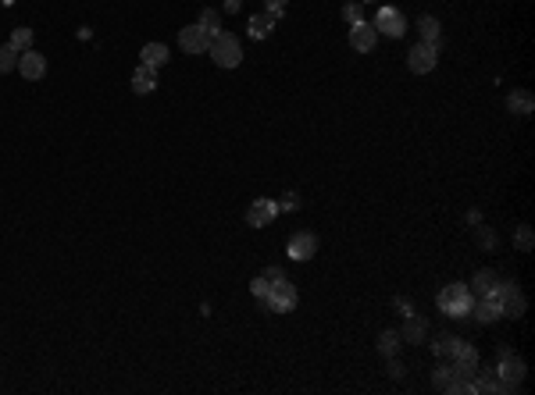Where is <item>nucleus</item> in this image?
Instances as JSON below:
<instances>
[{"label":"nucleus","mask_w":535,"mask_h":395,"mask_svg":"<svg viewBox=\"0 0 535 395\" xmlns=\"http://www.w3.org/2000/svg\"><path fill=\"white\" fill-rule=\"evenodd\" d=\"M154 89H157V75H154V68L139 65V68H136V75H132V93L147 96V93H154Z\"/></svg>","instance_id":"nucleus-16"},{"label":"nucleus","mask_w":535,"mask_h":395,"mask_svg":"<svg viewBox=\"0 0 535 395\" xmlns=\"http://www.w3.org/2000/svg\"><path fill=\"white\" fill-rule=\"evenodd\" d=\"M318 253V239L311 235V232H296L293 239H290V257L293 260H311Z\"/></svg>","instance_id":"nucleus-11"},{"label":"nucleus","mask_w":535,"mask_h":395,"mask_svg":"<svg viewBox=\"0 0 535 395\" xmlns=\"http://www.w3.org/2000/svg\"><path fill=\"white\" fill-rule=\"evenodd\" d=\"M285 4H290V0H264L268 14H275V18H282V14H285Z\"/></svg>","instance_id":"nucleus-28"},{"label":"nucleus","mask_w":535,"mask_h":395,"mask_svg":"<svg viewBox=\"0 0 535 395\" xmlns=\"http://www.w3.org/2000/svg\"><path fill=\"white\" fill-rule=\"evenodd\" d=\"M196 25H200L203 32H208V36L214 39V36L221 32V14H218V11H211V8H203V11H200V18H196Z\"/></svg>","instance_id":"nucleus-20"},{"label":"nucleus","mask_w":535,"mask_h":395,"mask_svg":"<svg viewBox=\"0 0 535 395\" xmlns=\"http://www.w3.org/2000/svg\"><path fill=\"white\" fill-rule=\"evenodd\" d=\"M385 370H389V378H403V363H400V360H389Z\"/></svg>","instance_id":"nucleus-31"},{"label":"nucleus","mask_w":535,"mask_h":395,"mask_svg":"<svg viewBox=\"0 0 535 395\" xmlns=\"http://www.w3.org/2000/svg\"><path fill=\"white\" fill-rule=\"evenodd\" d=\"M179 47L186 50V54H208V50H211V36L193 22V25H186V29H179Z\"/></svg>","instance_id":"nucleus-7"},{"label":"nucleus","mask_w":535,"mask_h":395,"mask_svg":"<svg viewBox=\"0 0 535 395\" xmlns=\"http://www.w3.org/2000/svg\"><path fill=\"white\" fill-rule=\"evenodd\" d=\"M467 314H475V321H482V324L500 321V317H503V310H500V296H496V292H492V296H471Z\"/></svg>","instance_id":"nucleus-5"},{"label":"nucleus","mask_w":535,"mask_h":395,"mask_svg":"<svg viewBox=\"0 0 535 395\" xmlns=\"http://www.w3.org/2000/svg\"><path fill=\"white\" fill-rule=\"evenodd\" d=\"M467 306H471L467 285H446L443 292H439V310H443L446 317H464Z\"/></svg>","instance_id":"nucleus-3"},{"label":"nucleus","mask_w":535,"mask_h":395,"mask_svg":"<svg viewBox=\"0 0 535 395\" xmlns=\"http://www.w3.org/2000/svg\"><path fill=\"white\" fill-rule=\"evenodd\" d=\"M343 18H346L350 25L364 22V8H361V0H354V4H346V8H343Z\"/></svg>","instance_id":"nucleus-26"},{"label":"nucleus","mask_w":535,"mask_h":395,"mask_svg":"<svg viewBox=\"0 0 535 395\" xmlns=\"http://www.w3.org/2000/svg\"><path fill=\"white\" fill-rule=\"evenodd\" d=\"M139 57H143V65H147V68H164V65H168V47H164V43H147V47H143L139 50Z\"/></svg>","instance_id":"nucleus-14"},{"label":"nucleus","mask_w":535,"mask_h":395,"mask_svg":"<svg viewBox=\"0 0 535 395\" xmlns=\"http://www.w3.org/2000/svg\"><path fill=\"white\" fill-rule=\"evenodd\" d=\"M432 385H436L439 392H454V388H457L454 367H450V363H439V367H436V374H432Z\"/></svg>","instance_id":"nucleus-17"},{"label":"nucleus","mask_w":535,"mask_h":395,"mask_svg":"<svg viewBox=\"0 0 535 395\" xmlns=\"http://www.w3.org/2000/svg\"><path fill=\"white\" fill-rule=\"evenodd\" d=\"M496 285H500V275L496 271H478L475 278H471L467 292L471 296H492V292H496Z\"/></svg>","instance_id":"nucleus-13"},{"label":"nucleus","mask_w":535,"mask_h":395,"mask_svg":"<svg viewBox=\"0 0 535 395\" xmlns=\"http://www.w3.org/2000/svg\"><path fill=\"white\" fill-rule=\"evenodd\" d=\"M264 278H268V281H272V285H275V281H282L285 275H282V267H268V271H264Z\"/></svg>","instance_id":"nucleus-32"},{"label":"nucleus","mask_w":535,"mask_h":395,"mask_svg":"<svg viewBox=\"0 0 535 395\" xmlns=\"http://www.w3.org/2000/svg\"><path fill=\"white\" fill-rule=\"evenodd\" d=\"M507 107H510V114H518V118H528V114L535 111V96H532L528 89H514V93L507 96Z\"/></svg>","instance_id":"nucleus-12"},{"label":"nucleus","mask_w":535,"mask_h":395,"mask_svg":"<svg viewBox=\"0 0 535 395\" xmlns=\"http://www.w3.org/2000/svg\"><path fill=\"white\" fill-rule=\"evenodd\" d=\"M407 65H410V72H414V75H428L432 68L439 65V47L436 43H418L414 50L407 54Z\"/></svg>","instance_id":"nucleus-4"},{"label":"nucleus","mask_w":535,"mask_h":395,"mask_svg":"<svg viewBox=\"0 0 535 395\" xmlns=\"http://www.w3.org/2000/svg\"><path fill=\"white\" fill-rule=\"evenodd\" d=\"M275 22H279V18L264 11V14H254L250 22H246V29H250V36H254V39H268V36L275 32Z\"/></svg>","instance_id":"nucleus-15"},{"label":"nucleus","mask_w":535,"mask_h":395,"mask_svg":"<svg viewBox=\"0 0 535 395\" xmlns=\"http://www.w3.org/2000/svg\"><path fill=\"white\" fill-rule=\"evenodd\" d=\"M361 4H375V0H361Z\"/></svg>","instance_id":"nucleus-34"},{"label":"nucleus","mask_w":535,"mask_h":395,"mask_svg":"<svg viewBox=\"0 0 535 395\" xmlns=\"http://www.w3.org/2000/svg\"><path fill=\"white\" fill-rule=\"evenodd\" d=\"M11 47H14L18 54L29 50V47H32V29H14V32H11Z\"/></svg>","instance_id":"nucleus-25"},{"label":"nucleus","mask_w":535,"mask_h":395,"mask_svg":"<svg viewBox=\"0 0 535 395\" xmlns=\"http://www.w3.org/2000/svg\"><path fill=\"white\" fill-rule=\"evenodd\" d=\"M268 288H272V281H268L264 275L250 281V292H254V299H261V303H264V296H268Z\"/></svg>","instance_id":"nucleus-27"},{"label":"nucleus","mask_w":535,"mask_h":395,"mask_svg":"<svg viewBox=\"0 0 535 395\" xmlns=\"http://www.w3.org/2000/svg\"><path fill=\"white\" fill-rule=\"evenodd\" d=\"M454 345H457L454 335H436V342H432V352H436V356H454Z\"/></svg>","instance_id":"nucleus-23"},{"label":"nucleus","mask_w":535,"mask_h":395,"mask_svg":"<svg viewBox=\"0 0 535 395\" xmlns=\"http://www.w3.org/2000/svg\"><path fill=\"white\" fill-rule=\"evenodd\" d=\"M282 206H285V211H296V206H300V196H296V193H285V196H282Z\"/></svg>","instance_id":"nucleus-30"},{"label":"nucleus","mask_w":535,"mask_h":395,"mask_svg":"<svg viewBox=\"0 0 535 395\" xmlns=\"http://www.w3.org/2000/svg\"><path fill=\"white\" fill-rule=\"evenodd\" d=\"M18 72H22L29 82L43 78V75H47V57H43V54H36V50L29 47V50L18 54Z\"/></svg>","instance_id":"nucleus-10"},{"label":"nucleus","mask_w":535,"mask_h":395,"mask_svg":"<svg viewBox=\"0 0 535 395\" xmlns=\"http://www.w3.org/2000/svg\"><path fill=\"white\" fill-rule=\"evenodd\" d=\"M279 217V203L275 200H254L250 211H246V224L250 228H264Z\"/></svg>","instance_id":"nucleus-8"},{"label":"nucleus","mask_w":535,"mask_h":395,"mask_svg":"<svg viewBox=\"0 0 535 395\" xmlns=\"http://www.w3.org/2000/svg\"><path fill=\"white\" fill-rule=\"evenodd\" d=\"M425 335H428V331H425V321H421V317H414V314H410L407 328L400 331V339H403V342H414V345H418V342H425Z\"/></svg>","instance_id":"nucleus-19"},{"label":"nucleus","mask_w":535,"mask_h":395,"mask_svg":"<svg viewBox=\"0 0 535 395\" xmlns=\"http://www.w3.org/2000/svg\"><path fill=\"white\" fill-rule=\"evenodd\" d=\"M375 32H378V36H393V39H400V36L407 32V18H403L396 8H382V11L375 14Z\"/></svg>","instance_id":"nucleus-6"},{"label":"nucleus","mask_w":535,"mask_h":395,"mask_svg":"<svg viewBox=\"0 0 535 395\" xmlns=\"http://www.w3.org/2000/svg\"><path fill=\"white\" fill-rule=\"evenodd\" d=\"M418 29H421V43H436V47H443L439 43V18H432V14H421L418 18Z\"/></svg>","instance_id":"nucleus-18"},{"label":"nucleus","mask_w":535,"mask_h":395,"mask_svg":"<svg viewBox=\"0 0 535 395\" xmlns=\"http://www.w3.org/2000/svg\"><path fill=\"white\" fill-rule=\"evenodd\" d=\"M264 306L272 310V314H290V310L296 306V285L290 278L275 281L272 288H268V296H264Z\"/></svg>","instance_id":"nucleus-2"},{"label":"nucleus","mask_w":535,"mask_h":395,"mask_svg":"<svg viewBox=\"0 0 535 395\" xmlns=\"http://www.w3.org/2000/svg\"><path fill=\"white\" fill-rule=\"evenodd\" d=\"M208 54L214 57L218 68H236L239 61H243V43H239L232 32H218V36L211 39V50H208Z\"/></svg>","instance_id":"nucleus-1"},{"label":"nucleus","mask_w":535,"mask_h":395,"mask_svg":"<svg viewBox=\"0 0 535 395\" xmlns=\"http://www.w3.org/2000/svg\"><path fill=\"white\" fill-rule=\"evenodd\" d=\"M375 43H378V32H375L372 22H357L354 29H350V47H354L357 54H372Z\"/></svg>","instance_id":"nucleus-9"},{"label":"nucleus","mask_w":535,"mask_h":395,"mask_svg":"<svg viewBox=\"0 0 535 395\" xmlns=\"http://www.w3.org/2000/svg\"><path fill=\"white\" fill-rule=\"evenodd\" d=\"M532 242H535V235H532V228H528V224H518V228H514V246H518L521 253H528Z\"/></svg>","instance_id":"nucleus-22"},{"label":"nucleus","mask_w":535,"mask_h":395,"mask_svg":"<svg viewBox=\"0 0 535 395\" xmlns=\"http://www.w3.org/2000/svg\"><path fill=\"white\" fill-rule=\"evenodd\" d=\"M11 68H18V50L11 43H4V47H0V75L11 72Z\"/></svg>","instance_id":"nucleus-24"},{"label":"nucleus","mask_w":535,"mask_h":395,"mask_svg":"<svg viewBox=\"0 0 535 395\" xmlns=\"http://www.w3.org/2000/svg\"><path fill=\"white\" fill-rule=\"evenodd\" d=\"M400 331H382V335H378V349L385 352V356H396V349H400Z\"/></svg>","instance_id":"nucleus-21"},{"label":"nucleus","mask_w":535,"mask_h":395,"mask_svg":"<svg viewBox=\"0 0 535 395\" xmlns=\"http://www.w3.org/2000/svg\"><path fill=\"white\" fill-rule=\"evenodd\" d=\"M225 11H229V14H236V11H239V0H225Z\"/></svg>","instance_id":"nucleus-33"},{"label":"nucleus","mask_w":535,"mask_h":395,"mask_svg":"<svg viewBox=\"0 0 535 395\" xmlns=\"http://www.w3.org/2000/svg\"><path fill=\"white\" fill-rule=\"evenodd\" d=\"M478 246H489L492 249V246H496V235H492L489 228H482V232H478Z\"/></svg>","instance_id":"nucleus-29"}]
</instances>
